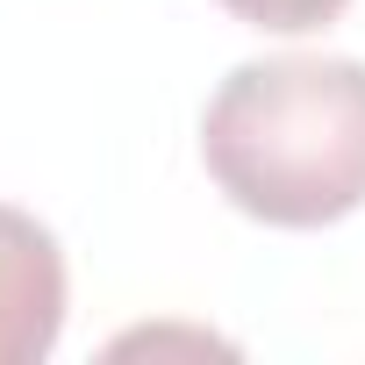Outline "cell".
<instances>
[{
    "label": "cell",
    "mask_w": 365,
    "mask_h": 365,
    "mask_svg": "<svg viewBox=\"0 0 365 365\" xmlns=\"http://www.w3.org/2000/svg\"><path fill=\"white\" fill-rule=\"evenodd\" d=\"M208 179L272 230H322L365 208V65L258 58L237 65L201 115Z\"/></svg>",
    "instance_id": "obj_1"
},
{
    "label": "cell",
    "mask_w": 365,
    "mask_h": 365,
    "mask_svg": "<svg viewBox=\"0 0 365 365\" xmlns=\"http://www.w3.org/2000/svg\"><path fill=\"white\" fill-rule=\"evenodd\" d=\"M65 329V251L58 237L0 201V365H36Z\"/></svg>",
    "instance_id": "obj_2"
},
{
    "label": "cell",
    "mask_w": 365,
    "mask_h": 365,
    "mask_svg": "<svg viewBox=\"0 0 365 365\" xmlns=\"http://www.w3.org/2000/svg\"><path fill=\"white\" fill-rule=\"evenodd\" d=\"M222 8L251 29H272V36H308V29H329L351 0H222Z\"/></svg>",
    "instance_id": "obj_3"
}]
</instances>
